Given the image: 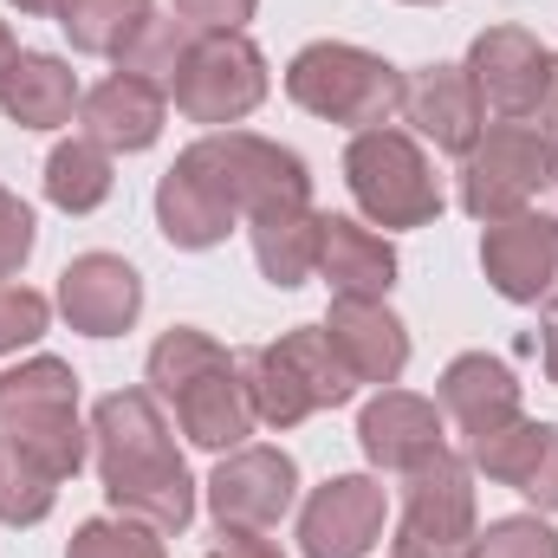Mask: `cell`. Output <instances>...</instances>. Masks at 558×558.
Instances as JSON below:
<instances>
[{
  "label": "cell",
  "mask_w": 558,
  "mask_h": 558,
  "mask_svg": "<svg viewBox=\"0 0 558 558\" xmlns=\"http://www.w3.org/2000/svg\"><path fill=\"white\" fill-rule=\"evenodd\" d=\"M344 182L377 228H428L441 215L435 162L410 131H357L344 149Z\"/></svg>",
  "instance_id": "52a82bcc"
},
{
  "label": "cell",
  "mask_w": 558,
  "mask_h": 558,
  "mask_svg": "<svg viewBox=\"0 0 558 558\" xmlns=\"http://www.w3.org/2000/svg\"><path fill=\"white\" fill-rule=\"evenodd\" d=\"M72 39V52H92V59H124L131 39L156 20L149 0H59L52 13Z\"/></svg>",
  "instance_id": "d4e9b609"
},
{
  "label": "cell",
  "mask_w": 558,
  "mask_h": 558,
  "mask_svg": "<svg viewBox=\"0 0 558 558\" xmlns=\"http://www.w3.org/2000/svg\"><path fill=\"white\" fill-rule=\"evenodd\" d=\"M254 7L260 0H175V20H189L195 33H241Z\"/></svg>",
  "instance_id": "e575fe53"
},
{
  "label": "cell",
  "mask_w": 558,
  "mask_h": 558,
  "mask_svg": "<svg viewBox=\"0 0 558 558\" xmlns=\"http://www.w3.org/2000/svg\"><path fill=\"white\" fill-rule=\"evenodd\" d=\"M234 208H221L215 202V189L195 175V169H182V162H169V175L156 182V228H162V241L169 247H182V254H202V247H221L228 234H234Z\"/></svg>",
  "instance_id": "603a6c76"
},
{
  "label": "cell",
  "mask_w": 558,
  "mask_h": 558,
  "mask_svg": "<svg viewBox=\"0 0 558 558\" xmlns=\"http://www.w3.org/2000/svg\"><path fill=\"white\" fill-rule=\"evenodd\" d=\"M403 124H416V137H428L448 156H468L474 137L487 131V105L468 65H416L403 78Z\"/></svg>",
  "instance_id": "5bb4252c"
},
{
  "label": "cell",
  "mask_w": 558,
  "mask_h": 558,
  "mask_svg": "<svg viewBox=\"0 0 558 558\" xmlns=\"http://www.w3.org/2000/svg\"><path fill=\"white\" fill-rule=\"evenodd\" d=\"M474 468L461 454H428L403 474V520H397V558H468L474 553Z\"/></svg>",
  "instance_id": "ba28073f"
},
{
  "label": "cell",
  "mask_w": 558,
  "mask_h": 558,
  "mask_svg": "<svg viewBox=\"0 0 558 558\" xmlns=\"http://www.w3.org/2000/svg\"><path fill=\"white\" fill-rule=\"evenodd\" d=\"M162 92L156 85H143L131 72H111L105 85H92L85 92V105H78V124H85V137L98 143V149H124V156H137L149 143L162 137Z\"/></svg>",
  "instance_id": "44dd1931"
},
{
  "label": "cell",
  "mask_w": 558,
  "mask_h": 558,
  "mask_svg": "<svg viewBox=\"0 0 558 558\" xmlns=\"http://www.w3.org/2000/svg\"><path fill=\"white\" fill-rule=\"evenodd\" d=\"M111 182H118L111 175V149H98L92 137H72L46 156V202L65 208V215L105 208L111 202Z\"/></svg>",
  "instance_id": "484cf974"
},
{
  "label": "cell",
  "mask_w": 558,
  "mask_h": 558,
  "mask_svg": "<svg viewBox=\"0 0 558 558\" xmlns=\"http://www.w3.org/2000/svg\"><path fill=\"white\" fill-rule=\"evenodd\" d=\"M533 124H539V131H553V137H558V52H553V78H546V98H539Z\"/></svg>",
  "instance_id": "74e56055"
},
{
  "label": "cell",
  "mask_w": 558,
  "mask_h": 558,
  "mask_svg": "<svg viewBox=\"0 0 558 558\" xmlns=\"http://www.w3.org/2000/svg\"><path fill=\"white\" fill-rule=\"evenodd\" d=\"M92 461L111 513L143 520L156 533H182L195 520V481L169 435V416L149 390H111L92 410Z\"/></svg>",
  "instance_id": "6da1fadb"
},
{
  "label": "cell",
  "mask_w": 558,
  "mask_h": 558,
  "mask_svg": "<svg viewBox=\"0 0 558 558\" xmlns=\"http://www.w3.org/2000/svg\"><path fill=\"white\" fill-rule=\"evenodd\" d=\"M182 169H195L221 208H234L241 221L286 208V202H312V169L299 149H286L274 137H254V131H208L202 143H189L175 156Z\"/></svg>",
  "instance_id": "5b68a950"
},
{
  "label": "cell",
  "mask_w": 558,
  "mask_h": 558,
  "mask_svg": "<svg viewBox=\"0 0 558 558\" xmlns=\"http://www.w3.org/2000/svg\"><path fill=\"white\" fill-rule=\"evenodd\" d=\"M20 13H59V0H13Z\"/></svg>",
  "instance_id": "60d3db41"
},
{
  "label": "cell",
  "mask_w": 558,
  "mask_h": 558,
  "mask_svg": "<svg viewBox=\"0 0 558 558\" xmlns=\"http://www.w3.org/2000/svg\"><path fill=\"white\" fill-rule=\"evenodd\" d=\"M13 59H20V39H13V26L0 20V85H7V72H13Z\"/></svg>",
  "instance_id": "ab89813d"
},
{
  "label": "cell",
  "mask_w": 558,
  "mask_h": 558,
  "mask_svg": "<svg viewBox=\"0 0 558 558\" xmlns=\"http://www.w3.org/2000/svg\"><path fill=\"white\" fill-rule=\"evenodd\" d=\"M441 422H448L441 416V403L410 397V390H384V397L364 403V416H357V441H364L371 468H384V474H410V468H422L428 454L448 448V428H441Z\"/></svg>",
  "instance_id": "e0dca14e"
},
{
  "label": "cell",
  "mask_w": 558,
  "mask_h": 558,
  "mask_svg": "<svg viewBox=\"0 0 558 558\" xmlns=\"http://www.w3.org/2000/svg\"><path fill=\"white\" fill-rule=\"evenodd\" d=\"M318 279L331 286V299H390V286H397V247L384 234H371L364 221H351V215H325Z\"/></svg>",
  "instance_id": "ffe728a7"
},
{
  "label": "cell",
  "mask_w": 558,
  "mask_h": 558,
  "mask_svg": "<svg viewBox=\"0 0 558 558\" xmlns=\"http://www.w3.org/2000/svg\"><path fill=\"white\" fill-rule=\"evenodd\" d=\"M546 435H553V422L520 416V422H507V428H494V435H481V441H468V448H461V461H468L474 474L500 481V487H526V474H533V461H539Z\"/></svg>",
  "instance_id": "4316f807"
},
{
  "label": "cell",
  "mask_w": 558,
  "mask_h": 558,
  "mask_svg": "<svg viewBox=\"0 0 558 558\" xmlns=\"http://www.w3.org/2000/svg\"><path fill=\"white\" fill-rule=\"evenodd\" d=\"M33 241H39L33 208L0 182V286H13V279H20V267L33 260Z\"/></svg>",
  "instance_id": "836d02e7"
},
{
  "label": "cell",
  "mask_w": 558,
  "mask_h": 558,
  "mask_svg": "<svg viewBox=\"0 0 558 558\" xmlns=\"http://www.w3.org/2000/svg\"><path fill=\"white\" fill-rule=\"evenodd\" d=\"M169 98L189 124H241L267 98V59L247 33H195Z\"/></svg>",
  "instance_id": "9c48e42d"
},
{
  "label": "cell",
  "mask_w": 558,
  "mask_h": 558,
  "mask_svg": "<svg viewBox=\"0 0 558 558\" xmlns=\"http://www.w3.org/2000/svg\"><path fill=\"white\" fill-rule=\"evenodd\" d=\"M558 182V137L539 131L533 118H500L487 124L474 149L461 156V208L474 221H507L520 208H533V195H546Z\"/></svg>",
  "instance_id": "8992f818"
},
{
  "label": "cell",
  "mask_w": 558,
  "mask_h": 558,
  "mask_svg": "<svg viewBox=\"0 0 558 558\" xmlns=\"http://www.w3.org/2000/svg\"><path fill=\"white\" fill-rule=\"evenodd\" d=\"M299 500V468L286 448H260V441H241L221 454V468L208 474V513L215 526H247V533H267L292 513Z\"/></svg>",
  "instance_id": "30bf717a"
},
{
  "label": "cell",
  "mask_w": 558,
  "mask_h": 558,
  "mask_svg": "<svg viewBox=\"0 0 558 558\" xmlns=\"http://www.w3.org/2000/svg\"><path fill=\"white\" fill-rule=\"evenodd\" d=\"M468 558H558V533L533 513H513V520H494L487 533H474Z\"/></svg>",
  "instance_id": "1f68e13d"
},
{
  "label": "cell",
  "mask_w": 558,
  "mask_h": 558,
  "mask_svg": "<svg viewBox=\"0 0 558 558\" xmlns=\"http://www.w3.org/2000/svg\"><path fill=\"white\" fill-rule=\"evenodd\" d=\"M539 513H558V422L553 435H546V448H539V461H533V474H526V487H520Z\"/></svg>",
  "instance_id": "d590c367"
},
{
  "label": "cell",
  "mask_w": 558,
  "mask_h": 558,
  "mask_svg": "<svg viewBox=\"0 0 558 558\" xmlns=\"http://www.w3.org/2000/svg\"><path fill=\"white\" fill-rule=\"evenodd\" d=\"M539 357H546V377L558 384V305H553V318H546V331H539Z\"/></svg>",
  "instance_id": "f35d334b"
},
{
  "label": "cell",
  "mask_w": 558,
  "mask_h": 558,
  "mask_svg": "<svg viewBox=\"0 0 558 558\" xmlns=\"http://www.w3.org/2000/svg\"><path fill=\"white\" fill-rule=\"evenodd\" d=\"M65 558H162V533L156 526H143V520H85L78 533H72V546Z\"/></svg>",
  "instance_id": "4dcf8cb0"
},
{
  "label": "cell",
  "mask_w": 558,
  "mask_h": 558,
  "mask_svg": "<svg viewBox=\"0 0 558 558\" xmlns=\"http://www.w3.org/2000/svg\"><path fill=\"white\" fill-rule=\"evenodd\" d=\"M384 513H390L384 481L338 474V481H325L305 500V513H299V553L305 558H364L384 539Z\"/></svg>",
  "instance_id": "7c38bea8"
},
{
  "label": "cell",
  "mask_w": 558,
  "mask_h": 558,
  "mask_svg": "<svg viewBox=\"0 0 558 558\" xmlns=\"http://www.w3.org/2000/svg\"><path fill=\"white\" fill-rule=\"evenodd\" d=\"M189 46H195V26L189 20H149L137 39H131V52L118 59V72H131V78H143V85H156L162 98L175 92V72H182V59H189Z\"/></svg>",
  "instance_id": "f1b7e54d"
},
{
  "label": "cell",
  "mask_w": 558,
  "mask_h": 558,
  "mask_svg": "<svg viewBox=\"0 0 558 558\" xmlns=\"http://www.w3.org/2000/svg\"><path fill=\"white\" fill-rule=\"evenodd\" d=\"M468 78H474L481 105H494L500 118H533L546 98V78H553V52L526 26H487L468 46Z\"/></svg>",
  "instance_id": "4fadbf2b"
},
{
  "label": "cell",
  "mask_w": 558,
  "mask_h": 558,
  "mask_svg": "<svg viewBox=\"0 0 558 558\" xmlns=\"http://www.w3.org/2000/svg\"><path fill=\"white\" fill-rule=\"evenodd\" d=\"M85 435L78 428V377L59 357H26L0 371V448L39 461L52 481H72L85 468Z\"/></svg>",
  "instance_id": "3957f363"
},
{
  "label": "cell",
  "mask_w": 558,
  "mask_h": 558,
  "mask_svg": "<svg viewBox=\"0 0 558 558\" xmlns=\"http://www.w3.org/2000/svg\"><path fill=\"white\" fill-rule=\"evenodd\" d=\"M481 274L513 305H558V221L533 215V208H520L507 221H487Z\"/></svg>",
  "instance_id": "8fae6325"
},
{
  "label": "cell",
  "mask_w": 558,
  "mask_h": 558,
  "mask_svg": "<svg viewBox=\"0 0 558 558\" xmlns=\"http://www.w3.org/2000/svg\"><path fill=\"white\" fill-rule=\"evenodd\" d=\"M435 403H441V416L461 428V448L526 416V410H520V377H513L500 357H487V351H461V357L441 371Z\"/></svg>",
  "instance_id": "ac0fdd59"
},
{
  "label": "cell",
  "mask_w": 558,
  "mask_h": 558,
  "mask_svg": "<svg viewBox=\"0 0 558 558\" xmlns=\"http://www.w3.org/2000/svg\"><path fill=\"white\" fill-rule=\"evenodd\" d=\"M52 500H59V481H52L39 461L0 448V520H7V526H39V520L52 513Z\"/></svg>",
  "instance_id": "f546056e"
},
{
  "label": "cell",
  "mask_w": 558,
  "mask_h": 558,
  "mask_svg": "<svg viewBox=\"0 0 558 558\" xmlns=\"http://www.w3.org/2000/svg\"><path fill=\"white\" fill-rule=\"evenodd\" d=\"M228 351L208 338V331H195V325H169L156 344H149V364H143V377H149V397L156 403H169L189 377H202L208 364H221Z\"/></svg>",
  "instance_id": "83f0119b"
},
{
  "label": "cell",
  "mask_w": 558,
  "mask_h": 558,
  "mask_svg": "<svg viewBox=\"0 0 558 558\" xmlns=\"http://www.w3.org/2000/svg\"><path fill=\"white\" fill-rule=\"evenodd\" d=\"M59 312L72 318V331L85 338H118L131 331L143 312V279L131 260L118 254H78L65 274H59Z\"/></svg>",
  "instance_id": "9a60e30c"
},
{
  "label": "cell",
  "mask_w": 558,
  "mask_h": 558,
  "mask_svg": "<svg viewBox=\"0 0 558 558\" xmlns=\"http://www.w3.org/2000/svg\"><path fill=\"white\" fill-rule=\"evenodd\" d=\"M208 558H286L274 539H260V533H247V526H221L215 539H208Z\"/></svg>",
  "instance_id": "8d00e7d4"
},
{
  "label": "cell",
  "mask_w": 558,
  "mask_h": 558,
  "mask_svg": "<svg viewBox=\"0 0 558 558\" xmlns=\"http://www.w3.org/2000/svg\"><path fill=\"white\" fill-rule=\"evenodd\" d=\"M169 410L182 422V435L195 441V448H215V454H228V448H241L247 435H254V403H247V384H241V357H221V364H208L202 377H189L175 397H169Z\"/></svg>",
  "instance_id": "d6986e66"
},
{
  "label": "cell",
  "mask_w": 558,
  "mask_h": 558,
  "mask_svg": "<svg viewBox=\"0 0 558 558\" xmlns=\"http://www.w3.org/2000/svg\"><path fill=\"white\" fill-rule=\"evenodd\" d=\"M286 98L325 124H344L351 137L357 131H384L403 118V72L364 46H344V39H312L305 52H292L286 65Z\"/></svg>",
  "instance_id": "7a4b0ae2"
},
{
  "label": "cell",
  "mask_w": 558,
  "mask_h": 558,
  "mask_svg": "<svg viewBox=\"0 0 558 558\" xmlns=\"http://www.w3.org/2000/svg\"><path fill=\"white\" fill-rule=\"evenodd\" d=\"M241 384H247V403H254V416L267 428H299L305 416L338 410V403L357 397V377L331 351L325 325H292L274 344L247 351L241 357Z\"/></svg>",
  "instance_id": "277c9868"
},
{
  "label": "cell",
  "mask_w": 558,
  "mask_h": 558,
  "mask_svg": "<svg viewBox=\"0 0 558 558\" xmlns=\"http://www.w3.org/2000/svg\"><path fill=\"white\" fill-rule=\"evenodd\" d=\"M247 234H254V260H260V274L274 279L279 292H292V286H305V279L318 274V234H325V215H318L312 202H286V208L254 215Z\"/></svg>",
  "instance_id": "cb8c5ba5"
},
{
  "label": "cell",
  "mask_w": 558,
  "mask_h": 558,
  "mask_svg": "<svg viewBox=\"0 0 558 558\" xmlns=\"http://www.w3.org/2000/svg\"><path fill=\"white\" fill-rule=\"evenodd\" d=\"M52 305L33 292V286H0V357H13L20 344H39Z\"/></svg>",
  "instance_id": "d6a6232c"
},
{
  "label": "cell",
  "mask_w": 558,
  "mask_h": 558,
  "mask_svg": "<svg viewBox=\"0 0 558 558\" xmlns=\"http://www.w3.org/2000/svg\"><path fill=\"white\" fill-rule=\"evenodd\" d=\"M325 338H331V351L344 357V371H351L357 384H377V390L397 384L403 364H410V331H403V318H397L384 299H331Z\"/></svg>",
  "instance_id": "2e32d148"
},
{
  "label": "cell",
  "mask_w": 558,
  "mask_h": 558,
  "mask_svg": "<svg viewBox=\"0 0 558 558\" xmlns=\"http://www.w3.org/2000/svg\"><path fill=\"white\" fill-rule=\"evenodd\" d=\"M78 105H85L78 72L65 59H52V52H20L7 85H0V111L20 131H59V124H72Z\"/></svg>",
  "instance_id": "7402d4cb"
},
{
  "label": "cell",
  "mask_w": 558,
  "mask_h": 558,
  "mask_svg": "<svg viewBox=\"0 0 558 558\" xmlns=\"http://www.w3.org/2000/svg\"><path fill=\"white\" fill-rule=\"evenodd\" d=\"M410 7H441V0H410Z\"/></svg>",
  "instance_id": "b9f144b4"
}]
</instances>
